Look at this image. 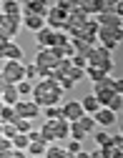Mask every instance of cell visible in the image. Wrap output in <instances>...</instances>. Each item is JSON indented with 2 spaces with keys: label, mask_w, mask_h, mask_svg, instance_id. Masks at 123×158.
<instances>
[{
  "label": "cell",
  "mask_w": 123,
  "mask_h": 158,
  "mask_svg": "<svg viewBox=\"0 0 123 158\" xmlns=\"http://www.w3.org/2000/svg\"><path fill=\"white\" fill-rule=\"evenodd\" d=\"M78 123L83 126V131H86V133H93V131H95V121H93V115H88V113L80 115V118H78Z\"/></svg>",
  "instance_id": "cell-29"
},
{
  "label": "cell",
  "mask_w": 123,
  "mask_h": 158,
  "mask_svg": "<svg viewBox=\"0 0 123 158\" xmlns=\"http://www.w3.org/2000/svg\"><path fill=\"white\" fill-rule=\"evenodd\" d=\"M0 38H10V35H8V33H5L3 28H0Z\"/></svg>",
  "instance_id": "cell-51"
},
{
  "label": "cell",
  "mask_w": 123,
  "mask_h": 158,
  "mask_svg": "<svg viewBox=\"0 0 123 158\" xmlns=\"http://www.w3.org/2000/svg\"><path fill=\"white\" fill-rule=\"evenodd\" d=\"M103 156H106V158H118L121 151H118L116 146H106V148H103Z\"/></svg>",
  "instance_id": "cell-43"
},
{
  "label": "cell",
  "mask_w": 123,
  "mask_h": 158,
  "mask_svg": "<svg viewBox=\"0 0 123 158\" xmlns=\"http://www.w3.org/2000/svg\"><path fill=\"white\" fill-rule=\"evenodd\" d=\"M58 60H60V58L53 53V48L50 50H38V55H35V65L38 68H48V70H53L58 65Z\"/></svg>",
  "instance_id": "cell-11"
},
{
  "label": "cell",
  "mask_w": 123,
  "mask_h": 158,
  "mask_svg": "<svg viewBox=\"0 0 123 158\" xmlns=\"http://www.w3.org/2000/svg\"><path fill=\"white\" fill-rule=\"evenodd\" d=\"M35 45H38V50H50L55 45V30L48 28V25L43 30H38L35 33Z\"/></svg>",
  "instance_id": "cell-7"
},
{
  "label": "cell",
  "mask_w": 123,
  "mask_h": 158,
  "mask_svg": "<svg viewBox=\"0 0 123 158\" xmlns=\"http://www.w3.org/2000/svg\"><path fill=\"white\" fill-rule=\"evenodd\" d=\"M0 58H3V50H0Z\"/></svg>",
  "instance_id": "cell-56"
},
{
  "label": "cell",
  "mask_w": 123,
  "mask_h": 158,
  "mask_svg": "<svg viewBox=\"0 0 123 158\" xmlns=\"http://www.w3.org/2000/svg\"><path fill=\"white\" fill-rule=\"evenodd\" d=\"M68 75L73 78V81H80V78H86V70H83V68H75V65H73V68L68 70Z\"/></svg>",
  "instance_id": "cell-42"
},
{
  "label": "cell",
  "mask_w": 123,
  "mask_h": 158,
  "mask_svg": "<svg viewBox=\"0 0 123 158\" xmlns=\"http://www.w3.org/2000/svg\"><path fill=\"white\" fill-rule=\"evenodd\" d=\"M73 3H78V5H83V3H86V0H73Z\"/></svg>",
  "instance_id": "cell-52"
},
{
  "label": "cell",
  "mask_w": 123,
  "mask_h": 158,
  "mask_svg": "<svg viewBox=\"0 0 123 158\" xmlns=\"http://www.w3.org/2000/svg\"><path fill=\"white\" fill-rule=\"evenodd\" d=\"M20 5H23L25 13H33V15H40V18H45L50 5H48V0H20Z\"/></svg>",
  "instance_id": "cell-9"
},
{
  "label": "cell",
  "mask_w": 123,
  "mask_h": 158,
  "mask_svg": "<svg viewBox=\"0 0 123 158\" xmlns=\"http://www.w3.org/2000/svg\"><path fill=\"white\" fill-rule=\"evenodd\" d=\"M86 78H91V81L93 83H103V81H108V73H103V70H100V68H95V65H88L86 68Z\"/></svg>",
  "instance_id": "cell-20"
},
{
  "label": "cell",
  "mask_w": 123,
  "mask_h": 158,
  "mask_svg": "<svg viewBox=\"0 0 123 158\" xmlns=\"http://www.w3.org/2000/svg\"><path fill=\"white\" fill-rule=\"evenodd\" d=\"M123 40V25L118 28H98V45L106 50H116V45Z\"/></svg>",
  "instance_id": "cell-3"
},
{
  "label": "cell",
  "mask_w": 123,
  "mask_h": 158,
  "mask_svg": "<svg viewBox=\"0 0 123 158\" xmlns=\"http://www.w3.org/2000/svg\"><path fill=\"white\" fill-rule=\"evenodd\" d=\"M45 158H73L63 146H48L45 148Z\"/></svg>",
  "instance_id": "cell-25"
},
{
  "label": "cell",
  "mask_w": 123,
  "mask_h": 158,
  "mask_svg": "<svg viewBox=\"0 0 123 158\" xmlns=\"http://www.w3.org/2000/svg\"><path fill=\"white\" fill-rule=\"evenodd\" d=\"M80 106H83V113H88V115H93L98 108H100V103H98V98L91 93V95H86L83 101H80Z\"/></svg>",
  "instance_id": "cell-21"
},
{
  "label": "cell",
  "mask_w": 123,
  "mask_h": 158,
  "mask_svg": "<svg viewBox=\"0 0 123 158\" xmlns=\"http://www.w3.org/2000/svg\"><path fill=\"white\" fill-rule=\"evenodd\" d=\"M3 135H5V138H10V141H13V138L18 135V128H15L13 123H5V126H3Z\"/></svg>",
  "instance_id": "cell-40"
},
{
  "label": "cell",
  "mask_w": 123,
  "mask_h": 158,
  "mask_svg": "<svg viewBox=\"0 0 123 158\" xmlns=\"http://www.w3.org/2000/svg\"><path fill=\"white\" fill-rule=\"evenodd\" d=\"M40 141H43V143L58 141V138H55V128H53V121H50V118H45V123H43V128H40Z\"/></svg>",
  "instance_id": "cell-19"
},
{
  "label": "cell",
  "mask_w": 123,
  "mask_h": 158,
  "mask_svg": "<svg viewBox=\"0 0 123 158\" xmlns=\"http://www.w3.org/2000/svg\"><path fill=\"white\" fill-rule=\"evenodd\" d=\"M20 25H23V15H5V13H0V28H3L10 38L20 30Z\"/></svg>",
  "instance_id": "cell-8"
},
{
  "label": "cell",
  "mask_w": 123,
  "mask_h": 158,
  "mask_svg": "<svg viewBox=\"0 0 123 158\" xmlns=\"http://www.w3.org/2000/svg\"><path fill=\"white\" fill-rule=\"evenodd\" d=\"M13 156V151H3V153H0V158H10Z\"/></svg>",
  "instance_id": "cell-49"
},
{
  "label": "cell",
  "mask_w": 123,
  "mask_h": 158,
  "mask_svg": "<svg viewBox=\"0 0 123 158\" xmlns=\"http://www.w3.org/2000/svg\"><path fill=\"white\" fill-rule=\"evenodd\" d=\"M0 108H3V101H0Z\"/></svg>",
  "instance_id": "cell-57"
},
{
  "label": "cell",
  "mask_w": 123,
  "mask_h": 158,
  "mask_svg": "<svg viewBox=\"0 0 123 158\" xmlns=\"http://www.w3.org/2000/svg\"><path fill=\"white\" fill-rule=\"evenodd\" d=\"M58 85L63 88V90H70V88L75 85V81H73L70 75H60V78H58Z\"/></svg>",
  "instance_id": "cell-37"
},
{
  "label": "cell",
  "mask_w": 123,
  "mask_h": 158,
  "mask_svg": "<svg viewBox=\"0 0 123 158\" xmlns=\"http://www.w3.org/2000/svg\"><path fill=\"white\" fill-rule=\"evenodd\" d=\"M28 138H30V141H40V131H33V128H30Z\"/></svg>",
  "instance_id": "cell-46"
},
{
  "label": "cell",
  "mask_w": 123,
  "mask_h": 158,
  "mask_svg": "<svg viewBox=\"0 0 123 158\" xmlns=\"http://www.w3.org/2000/svg\"><path fill=\"white\" fill-rule=\"evenodd\" d=\"M3 13L5 15H20V13H23L20 0H3Z\"/></svg>",
  "instance_id": "cell-24"
},
{
  "label": "cell",
  "mask_w": 123,
  "mask_h": 158,
  "mask_svg": "<svg viewBox=\"0 0 123 158\" xmlns=\"http://www.w3.org/2000/svg\"><path fill=\"white\" fill-rule=\"evenodd\" d=\"M103 108H111L113 113H118V110H123V95H118V93H113V98L108 101V106H103Z\"/></svg>",
  "instance_id": "cell-31"
},
{
  "label": "cell",
  "mask_w": 123,
  "mask_h": 158,
  "mask_svg": "<svg viewBox=\"0 0 123 158\" xmlns=\"http://www.w3.org/2000/svg\"><path fill=\"white\" fill-rule=\"evenodd\" d=\"M0 13H3V0H0Z\"/></svg>",
  "instance_id": "cell-55"
},
{
  "label": "cell",
  "mask_w": 123,
  "mask_h": 158,
  "mask_svg": "<svg viewBox=\"0 0 123 158\" xmlns=\"http://www.w3.org/2000/svg\"><path fill=\"white\" fill-rule=\"evenodd\" d=\"M3 60H23V48H18L15 43H10L3 53Z\"/></svg>",
  "instance_id": "cell-23"
},
{
  "label": "cell",
  "mask_w": 123,
  "mask_h": 158,
  "mask_svg": "<svg viewBox=\"0 0 123 158\" xmlns=\"http://www.w3.org/2000/svg\"><path fill=\"white\" fill-rule=\"evenodd\" d=\"M83 115V106H80V101H66L63 103V113H60V118H66V121H78V118Z\"/></svg>",
  "instance_id": "cell-13"
},
{
  "label": "cell",
  "mask_w": 123,
  "mask_h": 158,
  "mask_svg": "<svg viewBox=\"0 0 123 158\" xmlns=\"http://www.w3.org/2000/svg\"><path fill=\"white\" fill-rule=\"evenodd\" d=\"M63 148H66L70 156H75V153L83 151V143H80V141H73V138H68V141H63Z\"/></svg>",
  "instance_id": "cell-30"
},
{
  "label": "cell",
  "mask_w": 123,
  "mask_h": 158,
  "mask_svg": "<svg viewBox=\"0 0 123 158\" xmlns=\"http://www.w3.org/2000/svg\"><path fill=\"white\" fill-rule=\"evenodd\" d=\"M73 158H91V153H86V151H80V153H75Z\"/></svg>",
  "instance_id": "cell-48"
},
{
  "label": "cell",
  "mask_w": 123,
  "mask_h": 158,
  "mask_svg": "<svg viewBox=\"0 0 123 158\" xmlns=\"http://www.w3.org/2000/svg\"><path fill=\"white\" fill-rule=\"evenodd\" d=\"M86 135H88V133L83 131V126H80L78 121L70 123V138H73V141H80V143H83V141H86Z\"/></svg>",
  "instance_id": "cell-27"
},
{
  "label": "cell",
  "mask_w": 123,
  "mask_h": 158,
  "mask_svg": "<svg viewBox=\"0 0 123 158\" xmlns=\"http://www.w3.org/2000/svg\"><path fill=\"white\" fill-rule=\"evenodd\" d=\"M73 68V60H70V58H60V60H58V65H55V70H60V73H66L68 75V70Z\"/></svg>",
  "instance_id": "cell-36"
},
{
  "label": "cell",
  "mask_w": 123,
  "mask_h": 158,
  "mask_svg": "<svg viewBox=\"0 0 123 158\" xmlns=\"http://www.w3.org/2000/svg\"><path fill=\"white\" fill-rule=\"evenodd\" d=\"M0 101H3L5 106H15V103L20 101V93H18V88H15L13 83H8V85L3 88V95H0Z\"/></svg>",
  "instance_id": "cell-17"
},
{
  "label": "cell",
  "mask_w": 123,
  "mask_h": 158,
  "mask_svg": "<svg viewBox=\"0 0 123 158\" xmlns=\"http://www.w3.org/2000/svg\"><path fill=\"white\" fill-rule=\"evenodd\" d=\"M111 88H113V93L123 95V78H111Z\"/></svg>",
  "instance_id": "cell-41"
},
{
  "label": "cell",
  "mask_w": 123,
  "mask_h": 158,
  "mask_svg": "<svg viewBox=\"0 0 123 158\" xmlns=\"http://www.w3.org/2000/svg\"><path fill=\"white\" fill-rule=\"evenodd\" d=\"M53 128H55V138L58 141H68L70 138V121H66V118H55Z\"/></svg>",
  "instance_id": "cell-15"
},
{
  "label": "cell",
  "mask_w": 123,
  "mask_h": 158,
  "mask_svg": "<svg viewBox=\"0 0 123 158\" xmlns=\"http://www.w3.org/2000/svg\"><path fill=\"white\" fill-rule=\"evenodd\" d=\"M93 121H95V126H100V128H108V126L116 123V113H113L111 108H103V106H100V108L93 113Z\"/></svg>",
  "instance_id": "cell-14"
},
{
  "label": "cell",
  "mask_w": 123,
  "mask_h": 158,
  "mask_svg": "<svg viewBox=\"0 0 123 158\" xmlns=\"http://www.w3.org/2000/svg\"><path fill=\"white\" fill-rule=\"evenodd\" d=\"M43 110H45V118L55 121V118H60V113H63V106H50V108H43Z\"/></svg>",
  "instance_id": "cell-35"
},
{
  "label": "cell",
  "mask_w": 123,
  "mask_h": 158,
  "mask_svg": "<svg viewBox=\"0 0 123 158\" xmlns=\"http://www.w3.org/2000/svg\"><path fill=\"white\" fill-rule=\"evenodd\" d=\"M83 10L95 18L98 13H103V10H108V8H106V0H86V3H83Z\"/></svg>",
  "instance_id": "cell-18"
},
{
  "label": "cell",
  "mask_w": 123,
  "mask_h": 158,
  "mask_svg": "<svg viewBox=\"0 0 123 158\" xmlns=\"http://www.w3.org/2000/svg\"><path fill=\"white\" fill-rule=\"evenodd\" d=\"M33 101L40 108H50V106H63V88L58 85V81L45 78V81H38V85H33Z\"/></svg>",
  "instance_id": "cell-1"
},
{
  "label": "cell",
  "mask_w": 123,
  "mask_h": 158,
  "mask_svg": "<svg viewBox=\"0 0 123 158\" xmlns=\"http://www.w3.org/2000/svg\"><path fill=\"white\" fill-rule=\"evenodd\" d=\"M93 95L98 98L100 106H108V101L113 98V88H111V78L103 83H93Z\"/></svg>",
  "instance_id": "cell-10"
},
{
  "label": "cell",
  "mask_w": 123,
  "mask_h": 158,
  "mask_svg": "<svg viewBox=\"0 0 123 158\" xmlns=\"http://www.w3.org/2000/svg\"><path fill=\"white\" fill-rule=\"evenodd\" d=\"M121 135H123V121H121Z\"/></svg>",
  "instance_id": "cell-54"
},
{
  "label": "cell",
  "mask_w": 123,
  "mask_h": 158,
  "mask_svg": "<svg viewBox=\"0 0 123 158\" xmlns=\"http://www.w3.org/2000/svg\"><path fill=\"white\" fill-rule=\"evenodd\" d=\"M23 25H25L28 30L38 33V30H43V28H45V18L33 15V13H25V15H23Z\"/></svg>",
  "instance_id": "cell-16"
},
{
  "label": "cell",
  "mask_w": 123,
  "mask_h": 158,
  "mask_svg": "<svg viewBox=\"0 0 123 158\" xmlns=\"http://www.w3.org/2000/svg\"><path fill=\"white\" fill-rule=\"evenodd\" d=\"M118 3H121V0H106V8H108V10H116Z\"/></svg>",
  "instance_id": "cell-45"
},
{
  "label": "cell",
  "mask_w": 123,
  "mask_h": 158,
  "mask_svg": "<svg viewBox=\"0 0 123 158\" xmlns=\"http://www.w3.org/2000/svg\"><path fill=\"white\" fill-rule=\"evenodd\" d=\"M15 88H18L20 98H25V95H30V93H33V85H30V81H20V83H15Z\"/></svg>",
  "instance_id": "cell-34"
},
{
  "label": "cell",
  "mask_w": 123,
  "mask_h": 158,
  "mask_svg": "<svg viewBox=\"0 0 123 158\" xmlns=\"http://www.w3.org/2000/svg\"><path fill=\"white\" fill-rule=\"evenodd\" d=\"M15 113L20 115V118H28V121H33V118H38L40 115V106L35 103V101H20L15 103Z\"/></svg>",
  "instance_id": "cell-6"
},
{
  "label": "cell",
  "mask_w": 123,
  "mask_h": 158,
  "mask_svg": "<svg viewBox=\"0 0 123 158\" xmlns=\"http://www.w3.org/2000/svg\"><path fill=\"white\" fill-rule=\"evenodd\" d=\"M3 126H5V123H0V135H3Z\"/></svg>",
  "instance_id": "cell-53"
},
{
  "label": "cell",
  "mask_w": 123,
  "mask_h": 158,
  "mask_svg": "<svg viewBox=\"0 0 123 158\" xmlns=\"http://www.w3.org/2000/svg\"><path fill=\"white\" fill-rule=\"evenodd\" d=\"M70 60H73V65H75V68H83V70L88 68V58H86V55H78V53H75Z\"/></svg>",
  "instance_id": "cell-39"
},
{
  "label": "cell",
  "mask_w": 123,
  "mask_h": 158,
  "mask_svg": "<svg viewBox=\"0 0 123 158\" xmlns=\"http://www.w3.org/2000/svg\"><path fill=\"white\" fill-rule=\"evenodd\" d=\"M13 126L18 128V133H30V121H28V118H15V121H13Z\"/></svg>",
  "instance_id": "cell-33"
},
{
  "label": "cell",
  "mask_w": 123,
  "mask_h": 158,
  "mask_svg": "<svg viewBox=\"0 0 123 158\" xmlns=\"http://www.w3.org/2000/svg\"><path fill=\"white\" fill-rule=\"evenodd\" d=\"M66 20H68V13L63 8H58V5H53L48 10V15H45V25L53 28V30H63L66 28Z\"/></svg>",
  "instance_id": "cell-5"
},
{
  "label": "cell",
  "mask_w": 123,
  "mask_h": 158,
  "mask_svg": "<svg viewBox=\"0 0 123 158\" xmlns=\"http://www.w3.org/2000/svg\"><path fill=\"white\" fill-rule=\"evenodd\" d=\"M88 65H95V68H100L103 73H113V55H111V50H106V48H100V45H93L91 48V53H88Z\"/></svg>",
  "instance_id": "cell-2"
},
{
  "label": "cell",
  "mask_w": 123,
  "mask_h": 158,
  "mask_svg": "<svg viewBox=\"0 0 123 158\" xmlns=\"http://www.w3.org/2000/svg\"><path fill=\"white\" fill-rule=\"evenodd\" d=\"M45 148H48V143H43V141H30V146L25 148V153L30 158H38V156H45Z\"/></svg>",
  "instance_id": "cell-22"
},
{
  "label": "cell",
  "mask_w": 123,
  "mask_h": 158,
  "mask_svg": "<svg viewBox=\"0 0 123 158\" xmlns=\"http://www.w3.org/2000/svg\"><path fill=\"white\" fill-rule=\"evenodd\" d=\"M38 65L33 63V65H25V81H38Z\"/></svg>",
  "instance_id": "cell-38"
},
{
  "label": "cell",
  "mask_w": 123,
  "mask_h": 158,
  "mask_svg": "<svg viewBox=\"0 0 123 158\" xmlns=\"http://www.w3.org/2000/svg\"><path fill=\"white\" fill-rule=\"evenodd\" d=\"M95 23H98L100 28H118V25H123V23H121V15H118L116 10L98 13V15H95Z\"/></svg>",
  "instance_id": "cell-12"
},
{
  "label": "cell",
  "mask_w": 123,
  "mask_h": 158,
  "mask_svg": "<svg viewBox=\"0 0 123 158\" xmlns=\"http://www.w3.org/2000/svg\"><path fill=\"white\" fill-rule=\"evenodd\" d=\"M5 85H8V83L3 81V75H0V95H3V88H5Z\"/></svg>",
  "instance_id": "cell-50"
},
{
  "label": "cell",
  "mask_w": 123,
  "mask_h": 158,
  "mask_svg": "<svg viewBox=\"0 0 123 158\" xmlns=\"http://www.w3.org/2000/svg\"><path fill=\"white\" fill-rule=\"evenodd\" d=\"M30 146V138H28V133H18L15 138H13V148L15 151H25Z\"/></svg>",
  "instance_id": "cell-28"
},
{
  "label": "cell",
  "mask_w": 123,
  "mask_h": 158,
  "mask_svg": "<svg viewBox=\"0 0 123 158\" xmlns=\"http://www.w3.org/2000/svg\"><path fill=\"white\" fill-rule=\"evenodd\" d=\"M93 141L98 143V148H106V146H111V135H108L106 131H98V133L93 135Z\"/></svg>",
  "instance_id": "cell-32"
},
{
  "label": "cell",
  "mask_w": 123,
  "mask_h": 158,
  "mask_svg": "<svg viewBox=\"0 0 123 158\" xmlns=\"http://www.w3.org/2000/svg\"><path fill=\"white\" fill-rule=\"evenodd\" d=\"M91 158H106V156H103V148H98V151H93V153H91Z\"/></svg>",
  "instance_id": "cell-47"
},
{
  "label": "cell",
  "mask_w": 123,
  "mask_h": 158,
  "mask_svg": "<svg viewBox=\"0 0 123 158\" xmlns=\"http://www.w3.org/2000/svg\"><path fill=\"white\" fill-rule=\"evenodd\" d=\"M118 158H123V156H118Z\"/></svg>",
  "instance_id": "cell-58"
},
{
  "label": "cell",
  "mask_w": 123,
  "mask_h": 158,
  "mask_svg": "<svg viewBox=\"0 0 123 158\" xmlns=\"http://www.w3.org/2000/svg\"><path fill=\"white\" fill-rule=\"evenodd\" d=\"M15 118H18L15 106H5V103H3V108H0V121H3V123H13Z\"/></svg>",
  "instance_id": "cell-26"
},
{
  "label": "cell",
  "mask_w": 123,
  "mask_h": 158,
  "mask_svg": "<svg viewBox=\"0 0 123 158\" xmlns=\"http://www.w3.org/2000/svg\"><path fill=\"white\" fill-rule=\"evenodd\" d=\"M0 75H3L5 83H13V85L20 83V81H25V63L23 60H5Z\"/></svg>",
  "instance_id": "cell-4"
},
{
  "label": "cell",
  "mask_w": 123,
  "mask_h": 158,
  "mask_svg": "<svg viewBox=\"0 0 123 158\" xmlns=\"http://www.w3.org/2000/svg\"><path fill=\"white\" fill-rule=\"evenodd\" d=\"M3 151H13V141L5 138V135H0V153H3Z\"/></svg>",
  "instance_id": "cell-44"
}]
</instances>
